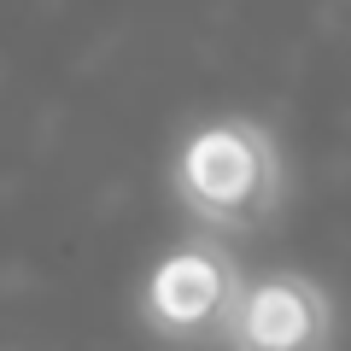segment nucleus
I'll list each match as a JSON object with an SVG mask.
<instances>
[{
  "instance_id": "3",
  "label": "nucleus",
  "mask_w": 351,
  "mask_h": 351,
  "mask_svg": "<svg viewBox=\"0 0 351 351\" xmlns=\"http://www.w3.org/2000/svg\"><path fill=\"white\" fill-rule=\"evenodd\" d=\"M334 334L339 304L322 281L304 269H263L240 287L223 351H334Z\"/></svg>"
},
{
  "instance_id": "1",
  "label": "nucleus",
  "mask_w": 351,
  "mask_h": 351,
  "mask_svg": "<svg viewBox=\"0 0 351 351\" xmlns=\"http://www.w3.org/2000/svg\"><path fill=\"white\" fill-rule=\"evenodd\" d=\"M176 205L205 234H263L293 199V164L263 117H211L193 123L170 164Z\"/></svg>"
},
{
  "instance_id": "2",
  "label": "nucleus",
  "mask_w": 351,
  "mask_h": 351,
  "mask_svg": "<svg viewBox=\"0 0 351 351\" xmlns=\"http://www.w3.org/2000/svg\"><path fill=\"white\" fill-rule=\"evenodd\" d=\"M240 287H246L240 252L217 234H188L141 281V328L176 351L223 346L228 316L240 304Z\"/></svg>"
}]
</instances>
